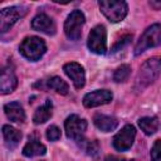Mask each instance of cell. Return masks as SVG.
<instances>
[{
  "label": "cell",
  "instance_id": "cell-10",
  "mask_svg": "<svg viewBox=\"0 0 161 161\" xmlns=\"http://www.w3.org/2000/svg\"><path fill=\"white\" fill-rule=\"evenodd\" d=\"M112 98H113V94H112L111 91H108V89H97V91L87 93L83 97V104L87 108H92V107L107 104L112 101Z\"/></svg>",
  "mask_w": 161,
  "mask_h": 161
},
{
  "label": "cell",
  "instance_id": "cell-7",
  "mask_svg": "<svg viewBox=\"0 0 161 161\" xmlns=\"http://www.w3.org/2000/svg\"><path fill=\"white\" fill-rule=\"evenodd\" d=\"M64 127H65L67 137L79 142L80 140L84 138V132L87 130V121L77 114H70L65 119Z\"/></svg>",
  "mask_w": 161,
  "mask_h": 161
},
{
  "label": "cell",
  "instance_id": "cell-20",
  "mask_svg": "<svg viewBox=\"0 0 161 161\" xmlns=\"http://www.w3.org/2000/svg\"><path fill=\"white\" fill-rule=\"evenodd\" d=\"M47 86L52 89H54L57 93L59 94H67L69 88H68V84L60 78V77H52L50 79L47 80Z\"/></svg>",
  "mask_w": 161,
  "mask_h": 161
},
{
  "label": "cell",
  "instance_id": "cell-27",
  "mask_svg": "<svg viewBox=\"0 0 161 161\" xmlns=\"http://www.w3.org/2000/svg\"><path fill=\"white\" fill-rule=\"evenodd\" d=\"M104 161H125V158L118 157V156H114V155H108V156L104 158Z\"/></svg>",
  "mask_w": 161,
  "mask_h": 161
},
{
  "label": "cell",
  "instance_id": "cell-21",
  "mask_svg": "<svg viewBox=\"0 0 161 161\" xmlns=\"http://www.w3.org/2000/svg\"><path fill=\"white\" fill-rule=\"evenodd\" d=\"M130 73H131V67L128 64H122L119 65L114 73H113V80L117 82V83H121V82H126L130 77Z\"/></svg>",
  "mask_w": 161,
  "mask_h": 161
},
{
  "label": "cell",
  "instance_id": "cell-15",
  "mask_svg": "<svg viewBox=\"0 0 161 161\" xmlns=\"http://www.w3.org/2000/svg\"><path fill=\"white\" fill-rule=\"evenodd\" d=\"M3 137H4V142L5 146L10 150L15 148L18 146V143L20 142L21 138V132L18 131L16 128L9 126V125H4L3 126Z\"/></svg>",
  "mask_w": 161,
  "mask_h": 161
},
{
  "label": "cell",
  "instance_id": "cell-24",
  "mask_svg": "<svg viewBox=\"0 0 161 161\" xmlns=\"http://www.w3.org/2000/svg\"><path fill=\"white\" fill-rule=\"evenodd\" d=\"M47 138L49 141H57L60 138V130L57 126H49L47 130Z\"/></svg>",
  "mask_w": 161,
  "mask_h": 161
},
{
  "label": "cell",
  "instance_id": "cell-16",
  "mask_svg": "<svg viewBox=\"0 0 161 161\" xmlns=\"http://www.w3.org/2000/svg\"><path fill=\"white\" fill-rule=\"evenodd\" d=\"M93 122H94L96 127H97L98 130L103 131V132H111V131H113V130L117 127V125H118V121H117L114 117H112V116H106V114H101V113H98V114H96V116L93 117Z\"/></svg>",
  "mask_w": 161,
  "mask_h": 161
},
{
  "label": "cell",
  "instance_id": "cell-4",
  "mask_svg": "<svg viewBox=\"0 0 161 161\" xmlns=\"http://www.w3.org/2000/svg\"><path fill=\"white\" fill-rule=\"evenodd\" d=\"M19 49L23 57H25L29 60L35 62V60H39L44 55L47 50V45L44 40L38 36H28L21 42Z\"/></svg>",
  "mask_w": 161,
  "mask_h": 161
},
{
  "label": "cell",
  "instance_id": "cell-26",
  "mask_svg": "<svg viewBox=\"0 0 161 161\" xmlns=\"http://www.w3.org/2000/svg\"><path fill=\"white\" fill-rule=\"evenodd\" d=\"M150 6L153 8L155 10H161V0H151Z\"/></svg>",
  "mask_w": 161,
  "mask_h": 161
},
{
  "label": "cell",
  "instance_id": "cell-22",
  "mask_svg": "<svg viewBox=\"0 0 161 161\" xmlns=\"http://www.w3.org/2000/svg\"><path fill=\"white\" fill-rule=\"evenodd\" d=\"M78 143H79V146H80L88 155H91V156H96V155L98 153V151H99V146H98V142H97V141H89V140L83 138V140H80Z\"/></svg>",
  "mask_w": 161,
  "mask_h": 161
},
{
  "label": "cell",
  "instance_id": "cell-6",
  "mask_svg": "<svg viewBox=\"0 0 161 161\" xmlns=\"http://www.w3.org/2000/svg\"><path fill=\"white\" fill-rule=\"evenodd\" d=\"M88 48L92 53L104 54L107 50V33L103 25L94 26L88 35Z\"/></svg>",
  "mask_w": 161,
  "mask_h": 161
},
{
  "label": "cell",
  "instance_id": "cell-23",
  "mask_svg": "<svg viewBox=\"0 0 161 161\" xmlns=\"http://www.w3.org/2000/svg\"><path fill=\"white\" fill-rule=\"evenodd\" d=\"M151 160L152 161H161V140L155 141L151 148Z\"/></svg>",
  "mask_w": 161,
  "mask_h": 161
},
{
  "label": "cell",
  "instance_id": "cell-5",
  "mask_svg": "<svg viewBox=\"0 0 161 161\" xmlns=\"http://www.w3.org/2000/svg\"><path fill=\"white\" fill-rule=\"evenodd\" d=\"M84 21H86L84 14L80 10H73L68 15V18L64 23V33H65L67 38L70 40H78L82 35V29H83Z\"/></svg>",
  "mask_w": 161,
  "mask_h": 161
},
{
  "label": "cell",
  "instance_id": "cell-1",
  "mask_svg": "<svg viewBox=\"0 0 161 161\" xmlns=\"http://www.w3.org/2000/svg\"><path fill=\"white\" fill-rule=\"evenodd\" d=\"M161 73V57H153L147 59L140 68L136 78L135 89L142 91L148 84H151Z\"/></svg>",
  "mask_w": 161,
  "mask_h": 161
},
{
  "label": "cell",
  "instance_id": "cell-25",
  "mask_svg": "<svg viewBox=\"0 0 161 161\" xmlns=\"http://www.w3.org/2000/svg\"><path fill=\"white\" fill-rule=\"evenodd\" d=\"M132 40V35H130V34H126V35H123L114 45H113V48H112V53H114V52H117V50H119V49H122L125 45H127Z\"/></svg>",
  "mask_w": 161,
  "mask_h": 161
},
{
  "label": "cell",
  "instance_id": "cell-19",
  "mask_svg": "<svg viewBox=\"0 0 161 161\" xmlns=\"http://www.w3.org/2000/svg\"><path fill=\"white\" fill-rule=\"evenodd\" d=\"M138 126L146 135H153L157 131L158 121L156 117H142L138 119Z\"/></svg>",
  "mask_w": 161,
  "mask_h": 161
},
{
  "label": "cell",
  "instance_id": "cell-28",
  "mask_svg": "<svg viewBox=\"0 0 161 161\" xmlns=\"http://www.w3.org/2000/svg\"><path fill=\"white\" fill-rule=\"evenodd\" d=\"M131 161H137V160H131Z\"/></svg>",
  "mask_w": 161,
  "mask_h": 161
},
{
  "label": "cell",
  "instance_id": "cell-3",
  "mask_svg": "<svg viewBox=\"0 0 161 161\" xmlns=\"http://www.w3.org/2000/svg\"><path fill=\"white\" fill-rule=\"evenodd\" d=\"M160 44H161V24H153L148 26L140 36L135 47V55H140L148 48H153Z\"/></svg>",
  "mask_w": 161,
  "mask_h": 161
},
{
  "label": "cell",
  "instance_id": "cell-18",
  "mask_svg": "<svg viewBox=\"0 0 161 161\" xmlns=\"http://www.w3.org/2000/svg\"><path fill=\"white\" fill-rule=\"evenodd\" d=\"M47 152V147L40 143L36 140H33L28 142L23 148V155L26 157H34V156H43Z\"/></svg>",
  "mask_w": 161,
  "mask_h": 161
},
{
  "label": "cell",
  "instance_id": "cell-14",
  "mask_svg": "<svg viewBox=\"0 0 161 161\" xmlns=\"http://www.w3.org/2000/svg\"><path fill=\"white\" fill-rule=\"evenodd\" d=\"M4 111L6 117L13 122H24L25 121V112L19 102H10L4 106Z\"/></svg>",
  "mask_w": 161,
  "mask_h": 161
},
{
  "label": "cell",
  "instance_id": "cell-11",
  "mask_svg": "<svg viewBox=\"0 0 161 161\" xmlns=\"http://www.w3.org/2000/svg\"><path fill=\"white\" fill-rule=\"evenodd\" d=\"M63 70L72 79V82L77 89L83 88L84 82H86V75H84V69L79 63H77V62L65 63L63 65Z\"/></svg>",
  "mask_w": 161,
  "mask_h": 161
},
{
  "label": "cell",
  "instance_id": "cell-8",
  "mask_svg": "<svg viewBox=\"0 0 161 161\" xmlns=\"http://www.w3.org/2000/svg\"><path fill=\"white\" fill-rule=\"evenodd\" d=\"M25 6H10L0 11V30L1 33L8 31L20 18L26 14Z\"/></svg>",
  "mask_w": 161,
  "mask_h": 161
},
{
  "label": "cell",
  "instance_id": "cell-9",
  "mask_svg": "<svg viewBox=\"0 0 161 161\" xmlns=\"http://www.w3.org/2000/svg\"><path fill=\"white\" fill-rule=\"evenodd\" d=\"M136 136V128L132 125H126L114 137H113V147L118 151H127L131 148Z\"/></svg>",
  "mask_w": 161,
  "mask_h": 161
},
{
  "label": "cell",
  "instance_id": "cell-13",
  "mask_svg": "<svg viewBox=\"0 0 161 161\" xmlns=\"http://www.w3.org/2000/svg\"><path fill=\"white\" fill-rule=\"evenodd\" d=\"M31 28L36 31H40L48 35H53L55 33V24L53 19L44 13L34 16V19L31 20Z\"/></svg>",
  "mask_w": 161,
  "mask_h": 161
},
{
  "label": "cell",
  "instance_id": "cell-12",
  "mask_svg": "<svg viewBox=\"0 0 161 161\" xmlns=\"http://www.w3.org/2000/svg\"><path fill=\"white\" fill-rule=\"evenodd\" d=\"M18 86V78L14 73L13 67L6 65L1 70V77H0V91L3 94L11 93Z\"/></svg>",
  "mask_w": 161,
  "mask_h": 161
},
{
  "label": "cell",
  "instance_id": "cell-17",
  "mask_svg": "<svg viewBox=\"0 0 161 161\" xmlns=\"http://www.w3.org/2000/svg\"><path fill=\"white\" fill-rule=\"evenodd\" d=\"M52 114H53V103L50 99H47L45 103L35 111L33 116V121L35 125H40V123L47 122L52 117Z\"/></svg>",
  "mask_w": 161,
  "mask_h": 161
},
{
  "label": "cell",
  "instance_id": "cell-2",
  "mask_svg": "<svg viewBox=\"0 0 161 161\" xmlns=\"http://www.w3.org/2000/svg\"><path fill=\"white\" fill-rule=\"evenodd\" d=\"M98 6L103 15L112 23L123 20L128 11L127 4L122 0H102L98 3Z\"/></svg>",
  "mask_w": 161,
  "mask_h": 161
}]
</instances>
